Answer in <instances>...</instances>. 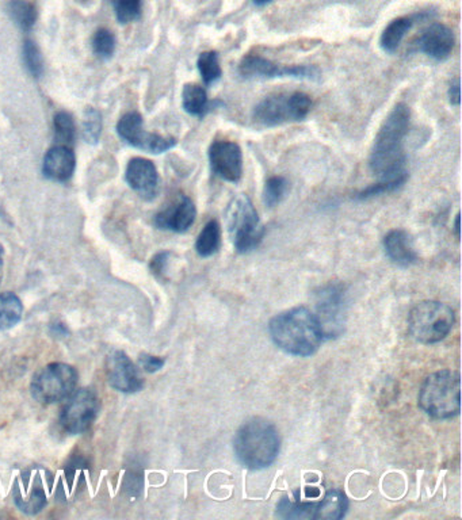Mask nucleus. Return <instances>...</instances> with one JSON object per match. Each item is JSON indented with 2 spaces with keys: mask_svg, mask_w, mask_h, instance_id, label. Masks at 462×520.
Wrapping results in <instances>:
<instances>
[{
  "mask_svg": "<svg viewBox=\"0 0 462 520\" xmlns=\"http://www.w3.org/2000/svg\"><path fill=\"white\" fill-rule=\"evenodd\" d=\"M456 316L453 309L439 301H422L408 315V331L425 345L441 342L452 331Z\"/></svg>",
  "mask_w": 462,
  "mask_h": 520,
  "instance_id": "nucleus-5",
  "label": "nucleus"
},
{
  "mask_svg": "<svg viewBox=\"0 0 462 520\" xmlns=\"http://www.w3.org/2000/svg\"><path fill=\"white\" fill-rule=\"evenodd\" d=\"M106 377L113 389L126 395L140 392L144 388L143 377L124 351H113L107 356Z\"/></svg>",
  "mask_w": 462,
  "mask_h": 520,
  "instance_id": "nucleus-14",
  "label": "nucleus"
},
{
  "mask_svg": "<svg viewBox=\"0 0 462 520\" xmlns=\"http://www.w3.org/2000/svg\"><path fill=\"white\" fill-rule=\"evenodd\" d=\"M94 54L101 59L107 60L116 51V37L106 29H99L93 37Z\"/></svg>",
  "mask_w": 462,
  "mask_h": 520,
  "instance_id": "nucleus-32",
  "label": "nucleus"
},
{
  "mask_svg": "<svg viewBox=\"0 0 462 520\" xmlns=\"http://www.w3.org/2000/svg\"><path fill=\"white\" fill-rule=\"evenodd\" d=\"M240 76L245 79H273V77H296V79H317L319 68L315 65H281L271 60L248 55L240 62Z\"/></svg>",
  "mask_w": 462,
  "mask_h": 520,
  "instance_id": "nucleus-11",
  "label": "nucleus"
},
{
  "mask_svg": "<svg viewBox=\"0 0 462 520\" xmlns=\"http://www.w3.org/2000/svg\"><path fill=\"white\" fill-rule=\"evenodd\" d=\"M2 279H3V256L2 254H0V284H2Z\"/></svg>",
  "mask_w": 462,
  "mask_h": 520,
  "instance_id": "nucleus-41",
  "label": "nucleus"
},
{
  "mask_svg": "<svg viewBox=\"0 0 462 520\" xmlns=\"http://www.w3.org/2000/svg\"><path fill=\"white\" fill-rule=\"evenodd\" d=\"M278 431L265 419L248 420L237 430L234 439L236 458L243 466L259 470L270 466L279 453Z\"/></svg>",
  "mask_w": 462,
  "mask_h": 520,
  "instance_id": "nucleus-3",
  "label": "nucleus"
},
{
  "mask_svg": "<svg viewBox=\"0 0 462 520\" xmlns=\"http://www.w3.org/2000/svg\"><path fill=\"white\" fill-rule=\"evenodd\" d=\"M279 516L286 519H315V511H316V505L315 503H292L287 499L282 500L279 503L278 508Z\"/></svg>",
  "mask_w": 462,
  "mask_h": 520,
  "instance_id": "nucleus-27",
  "label": "nucleus"
},
{
  "mask_svg": "<svg viewBox=\"0 0 462 520\" xmlns=\"http://www.w3.org/2000/svg\"><path fill=\"white\" fill-rule=\"evenodd\" d=\"M384 248H386L388 258L398 265L408 267L417 262V254L415 253L412 237L406 231L395 229L389 232L384 239Z\"/></svg>",
  "mask_w": 462,
  "mask_h": 520,
  "instance_id": "nucleus-19",
  "label": "nucleus"
},
{
  "mask_svg": "<svg viewBox=\"0 0 462 520\" xmlns=\"http://www.w3.org/2000/svg\"><path fill=\"white\" fill-rule=\"evenodd\" d=\"M102 117L101 113L90 107L85 110L83 117L82 135L85 143L95 144L101 137Z\"/></svg>",
  "mask_w": 462,
  "mask_h": 520,
  "instance_id": "nucleus-31",
  "label": "nucleus"
},
{
  "mask_svg": "<svg viewBox=\"0 0 462 520\" xmlns=\"http://www.w3.org/2000/svg\"><path fill=\"white\" fill-rule=\"evenodd\" d=\"M411 112L404 104H397L384 121L370 155V168L380 181L408 178L406 171L404 138L408 135Z\"/></svg>",
  "mask_w": 462,
  "mask_h": 520,
  "instance_id": "nucleus-1",
  "label": "nucleus"
},
{
  "mask_svg": "<svg viewBox=\"0 0 462 520\" xmlns=\"http://www.w3.org/2000/svg\"><path fill=\"white\" fill-rule=\"evenodd\" d=\"M76 160L69 146L56 145L44 157V175L55 182H66L75 171Z\"/></svg>",
  "mask_w": 462,
  "mask_h": 520,
  "instance_id": "nucleus-18",
  "label": "nucleus"
},
{
  "mask_svg": "<svg viewBox=\"0 0 462 520\" xmlns=\"http://www.w3.org/2000/svg\"><path fill=\"white\" fill-rule=\"evenodd\" d=\"M221 243L220 224L216 220L209 221L198 235L196 242V250L202 258H209L213 254L217 253Z\"/></svg>",
  "mask_w": 462,
  "mask_h": 520,
  "instance_id": "nucleus-24",
  "label": "nucleus"
},
{
  "mask_svg": "<svg viewBox=\"0 0 462 520\" xmlns=\"http://www.w3.org/2000/svg\"><path fill=\"white\" fill-rule=\"evenodd\" d=\"M24 62L27 71L35 77H40L44 72L43 56L40 49L33 41L26 40L24 44Z\"/></svg>",
  "mask_w": 462,
  "mask_h": 520,
  "instance_id": "nucleus-33",
  "label": "nucleus"
},
{
  "mask_svg": "<svg viewBox=\"0 0 462 520\" xmlns=\"http://www.w3.org/2000/svg\"><path fill=\"white\" fill-rule=\"evenodd\" d=\"M7 11L16 26L21 27L25 32H29L35 26L37 11L29 0H10Z\"/></svg>",
  "mask_w": 462,
  "mask_h": 520,
  "instance_id": "nucleus-25",
  "label": "nucleus"
},
{
  "mask_svg": "<svg viewBox=\"0 0 462 520\" xmlns=\"http://www.w3.org/2000/svg\"><path fill=\"white\" fill-rule=\"evenodd\" d=\"M15 502L16 505H18L24 513L35 515V514L40 513L46 505L45 492H44L43 489H37V491L32 492L26 499H16Z\"/></svg>",
  "mask_w": 462,
  "mask_h": 520,
  "instance_id": "nucleus-35",
  "label": "nucleus"
},
{
  "mask_svg": "<svg viewBox=\"0 0 462 520\" xmlns=\"http://www.w3.org/2000/svg\"><path fill=\"white\" fill-rule=\"evenodd\" d=\"M98 395L90 389L72 393L60 412V425L65 433L79 435L90 430L99 415Z\"/></svg>",
  "mask_w": 462,
  "mask_h": 520,
  "instance_id": "nucleus-9",
  "label": "nucleus"
},
{
  "mask_svg": "<svg viewBox=\"0 0 462 520\" xmlns=\"http://www.w3.org/2000/svg\"><path fill=\"white\" fill-rule=\"evenodd\" d=\"M55 135L59 141V145H71L76 137V128H75L74 118L68 113H59L55 117Z\"/></svg>",
  "mask_w": 462,
  "mask_h": 520,
  "instance_id": "nucleus-29",
  "label": "nucleus"
},
{
  "mask_svg": "<svg viewBox=\"0 0 462 520\" xmlns=\"http://www.w3.org/2000/svg\"><path fill=\"white\" fill-rule=\"evenodd\" d=\"M170 253H160L152 258L149 268H151V273L154 274L155 276H157V278H163V276H165L168 262H170Z\"/></svg>",
  "mask_w": 462,
  "mask_h": 520,
  "instance_id": "nucleus-36",
  "label": "nucleus"
},
{
  "mask_svg": "<svg viewBox=\"0 0 462 520\" xmlns=\"http://www.w3.org/2000/svg\"><path fill=\"white\" fill-rule=\"evenodd\" d=\"M411 27L412 21L409 18H397L392 21L381 35V48L388 54H395Z\"/></svg>",
  "mask_w": 462,
  "mask_h": 520,
  "instance_id": "nucleus-23",
  "label": "nucleus"
},
{
  "mask_svg": "<svg viewBox=\"0 0 462 520\" xmlns=\"http://www.w3.org/2000/svg\"><path fill=\"white\" fill-rule=\"evenodd\" d=\"M271 339L285 353L296 356H309L322 345V329L309 309H290L271 319L268 325Z\"/></svg>",
  "mask_w": 462,
  "mask_h": 520,
  "instance_id": "nucleus-2",
  "label": "nucleus"
},
{
  "mask_svg": "<svg viewBox=\"0 0 462 520\" xmlns=\"http://www.w3.org/2000/svg\"><path fill=\"white\" fill-rule=\"evenodd\" d=\"M419 405L434 419H450L461 411V378L455 370H441L426 378Z\"/></svg>",
  "mask_w": 462,
  "mask_h": 520,
  "instance_id": "nucleus-4",
  "label": "nucleus"
},
{
  "mask_svg": "<svg viewBox=\"0 0 462 520\" xmlns=\"http://www.w3.org/2000/svg\"><path fill=\"white\" fill-rule=\"evenodd\" d=\"M209 162L213 173L224 181L237 184L243 175V154L234 141H215L209 148Z\"/></svg>",
  "mask_w": 462,
  "mask_h": 520,
  "instance_id": "nucleus-13",
  "label": "nucleus"
},
{
  "mask_svg": "<svg viewBox=\"0 0 462 520\" xmlns=\"http://www.w3.org/2000/svg\"><path fill=\"white\" fill-rule=\"evenodd\" d=\"M289 184L282 176H273L266 182L264 189V201L266 206L274 207L285 198Z\"/></svg>",
  "mask_w": 462,
  "mask_h": 520,
  "instance_id": "nucleus-30",
  "label": "nucleus"
},
{
  "mask_svg": "<svg viewBox=\"0 0 462 520\" xmlns=\"http://www.w3.org/2000/svg\"><path fill=\"white\" fill-rule=\"evenodd\" d=\"M197 66L202 80H204L206 85L217 82V80H220L221 75H223L220 62H218L217 52L209 51L199 55Z\"/></svg>",
  "mask_w": 462,
  "mask_h": 520,
  "instance_id": "nucleus-26",
  "label": "nucleus"
},
{
  "mask_svg": "<svg viewBox=\"0 0 462 520\" xmlns=\"http://www.w3.org/2000/svg\"><path fill=\"white\" fill-rule=\"evenodd\" d=\"M126 176L129 186L146 201L159 193V174L151 160L135 157L128 163Z\"/></svg>",
  "mask_w": 462,
  "mask_h": 520,
  "instance_id": "nucleus-16",
  "label": "nucleus"
},
{
  "mask_svg": "<svg viewBox=\"0 0 462 520\" xmlns=\"http://www.w3.org/2000/svg\"><path fill=\"white\" fill-rule=\"evenodd\" d=\"M182 105L185 112L190 115L202 118L210 110L209 99L206 91L198 85H186L182 93Z\"/></svg>",
  "mask_w": 462,
  "mask_h": 520,
  "instance_id": "nucleus-21",
  "label": "nucleus"
},
{
  "mask_svg": "<svg viewBox=\"0 0 462 520\" xmlns=\"http://www.w3.org/2000/svg\"><path fill=\"white\" fill-rule=\"evenodd\" d=\"M226 225L237 253H250L264 240V225L247 195H240L232 199L226 210Z\"/></svg>",
  "mask_w": 462,
  "mask_h": 520,
  "instance_id": "nucleus-6",
  "label": "nucleus"
},
{
  "mask_svg": "<svg viewBox=\"0 0 462 520\" xmlns=\"http://www.w3.org/2000/svg\"><path fill=\"white\" fill-rule=\"evenodd\" d=\"M271 2H273V0H254V3H256V5H259V7H262V5H268V3Z\"/></svg>",
  "mask_w": 462,
  "mask_h": 520,
  "instance_id": "nucleus-40",
  "label": "nucleus"
},
{
  "mask_svg": "<svg viewBox=\"0 0 462 520\" xmlns=\"http://www.w3.org/2000/svg\"><path fill=\"white\" fill-rule=\"evenodd\" d=\"M407 178L394 179V181H380L378 184L372 185V186L367 187V189L362 190L361 193L357 195V199H369L373 196H377L381 195H386V193L395 192L398 187L403 186L406 184Z\"/></svg>",
  "mask_w": 462,
  "mask_h": 520,
  "instance_id": "nucleus-34",
  "label": "nucleus"
},
{
  "mask_svg": "<svg viewBox=\"0 0 462 520\" xmlns=\"http://www.w3.org/2000/svg\"><path fill=\"white\" fill-rule=\"evenodd\" d=\"M77 372L71 365L55 362L35 373L30 384L33 398L43 405L66 400L77 385Z\"/></svg>",
  "mask_w": 462,
  "mask_h": 520,
  "instance_id": "nucleus-7",
  "label": "nucleus"
},
{
  "mask_svg": "<svg viewBox=\"0 0 462 520\" xmlns=\"http://www.w3.org/2000/svg\"><path fill=\"white\" fill-rule=\"evenodd\" d=\"M116 16L120 24H131L137 21L143 10V0H112Z\"/></svg>",
  "mask_w": 462,
  "mask_h": 520,
  "instance_id": "nucleus-28",
  "label": "nucleus"
},
{
  "mask_svg": "<svg viewBox=\"0 0 462 520\" xmlns=\"http://www.w3.org/2000/svg\"><path fill=\"white\" fill-rule=\"evenodd\" d=\"M460 95V82H456V85H450L449 88V99L450 104L455 105V106H458L461 101Z\"/></svg>",
  "mask_w": 462,
  "mask_h": 520,
  "instance_id": "nucleus-38",
  "label": "nucleus"
},
{
  "mask_svg": "<svg viewBox=\"0 0 462 520\" xmlns=\"http://www.w3.org/2000/svg\"><path fill=\"white\" fill-rule=\"evenodd\" d=\"M166 361L159 356L146 355L143 354L140 356V365L146 373H156L165 366Z\"/></svg>",
  "mask_w": 462,
  "mask_h": 520,
  "instance_id": "nucleus-37",
  "label": "nucleus"
},
{
  "mask_svg": "<svg viewBox=\"0 0 462 520\" xmlns=\"http://www.w3.org/2000/svg\"><path fill=\"white\" fill-rule=\"evenodd\" d=\"M317 323L323 337H337L345 328V290L342 285L330 284L316 293Z\"/></svg>",
  "mask_w": 462,
  "mask_h": 520,
  "instance_id": "nucleus-10",
  "label": "nucleus"
},
{
  "mask_svg": "<svg viewBox=\"0 0 462 520\" xmlns=\"http://www.w3.org/2000/svg\"><path fill=\"white\" fill-rule=\"evenodd\" d=\"M197 217L195 202L189 196H179L178 201L155 215V226L162 231L184 234L189 231Z\"/></svg>",
  "mask_w": 462,
  "mask_h": 520,
  "instance_id": "nucleus-15",
  "label": "nucleus"
},
{
  "mask_svg": "<svg viewBox=\"0 0 462 520\" xmlns=\"http://www.w3.org/2000/svg\"><path fill=\"white\" fill-rule=\"evenodd\" d=\"M24 304L13 292L0 293V331L13 328L21 322Z\"/></svg>",
  "mask_w": 462,
  "mask_h": 520,
  "instance_id": "nucleus-20",
  "label": "nucleus"
},
{
  "mask_svg": "<svg viewBox=\"0 0 462 520\" xmlns=\"http://www.w3.org/2000/svg\"><path fill=\"white\" fill-rule=\"evenodd\" d=\"M348 503L345 495L340 491H330L325 499L316 505L315 519L337 520L342 519L347 511Z\"/></svg>",
  "mask_w": 462,
  "mask_h": 520,
  "instance_id": "nucleus-22",
  "label": "nucleus"
},
{
  "mask_svg": "<svg viewBox=\"0 0 462 520\" xmlns=\"http://www.w3.org/2000/svg\"><path fill=\"white\" fill-rule=\"evenodd\" d=\"M460 213L456 215V223H455V232L457 235V239H460Z\"/></svg>",
  "mask_w": 462,
  "mask_h": 520,
  "instance_id": "nucleus-39",
  "label": "nucleus"
},
{
  "mask_svg": "<svg viewBox=\"0 0 462 520\" xmlns=\"http://www.w3.org/2000/svg\"><path fill=\"white\" fill-rule=\"evenodd\" d=\"M312 99L306 93L278 94L259 102L254 109V120L264 126L282 125L301 121L311 112Z\"/></svg>",
  "mask_w": 462,
  "mask_h": 520,
  "instance_id": "nucleus-8",
  "label": "nucleus"
},
{
  "mask_svg": "<svg viewBox=\"0 0 462 520\" xmlns=\"http://www.w3.org/2000/svg\"><path fill=\"white\" fill-rule=\"evenodd\" d=\"M455 48V35L442 24H433L422 33L417 40V49L437 62L449 59Z\"/></svg>",
  "mask_w": 462,
  "mask_h": 520,
  "instance_id": "nucleus-17",
  "label": "nucleus"
},
{
  "mask_svg": "<svg viewBox=\"0 0 462 520\" xmlns=\"http://www.w3.org/2000/svg\"><path fill=\"white\" fill-rule=\"evenodd\" d=\"M117 133L121 138L135 148L149 154H163L176 145L174 137H165L144 129L143 118L137 113H128L117 124Z\"/></svg>",
  "mask_w": 462,
  "mask_h": 520,
  "instance_id": "nucleus-12",
  "label": "nucleus"
}]
</instances>
